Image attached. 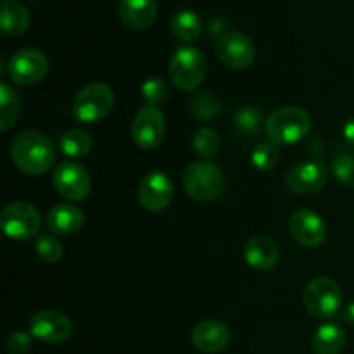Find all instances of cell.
Returning a JSON list of instances; mask_svg holds the SVG:
<instances>
[{
  "label": "cell",
  "mask_w": 354,
  "mask_h": 354,
  "mask_svg": "<svg viewBox=\"0 0 354 354\" xmlns=\"http://www.w3.org/2000/svg\"><path fill=\"white\" fill-rule=\"evenodd\" d=\"M290 235L297 244L315 249L327 239V225L324 218L311 209H301L292 214L289 221Z\"/></svg>",
  "instance_id": "obj_15"
},
{
  "label": "cell",
  "mask_w": 354,
  "mask_h": 354,
  "mask_svg": "<svg viewBox=\"0 0 354 354\" xmlns=\"http://www.w3.org/2000/svg\"><path fill=\"white\" fill-rule=\"evenodd\" d=\"M85 223V214L73 204H57L47 214V227L55 235H73Z\"/></svg>",
  "instance_id": "obj_19"
},
{
  "label": "cell",
  "mask_w": 354,
  "mask_h": 354,
  "mask_svg": "<svg viewBox=\"0 0 354 354\" xmlns=\"http://www.w3.org/2000/svg\"><path fill=\"white\" fill-rule=\"evenodd\" d=\"M342 135H344V138L349 142V144L354 145V118L344 124V128H342Z\"/></svg>",
  "instance_id": "obj_33"
},
{
  "label": "cell",
  "mask_w": 354,
  "mask_h": 354,
  "mask_svg": "<svg viewBox=\"0 0 354 354\" xmlns=\"http://www.w3.org/2000/svg\"><path fill=\"white\" fill-rule=\"evenodd\" d=\"M303 303L308 313L320 320H327L337 315L342 306V290L335 280L318 277L311 280L303 294Z\"/></svg>",
  "instance_id": "obj_6"
},
{
  "label": "cell",
  "mask_w": 354,
  "mask_h": 354,
  "mask_svg": "<svg viewBox=\"0 0 354 354\" xmlns=\"http://www.w3.org/2000/svg\"><path fill=\"white\" fill-rule=\"evenodd\" d=\"M220 135L216 130L209 127H203L194 133L192 138V147L199 158L209 159L218 154L220 151Z\"/></svg>",
  "instance_id": "obj_25"
},
{
  "label": "cell",
  "mask_w": 354,
  "mask_h": 354,
  "mask_svg": "<svg viewBox=\"0 0 354 354\" xmlns=\"http://www.w3.org/2000/svg\"><path fill=\"white\" fill-rule=\"evenodd\" d=\"M92 137L85 130H80V128L68 130L59 140V149L68 158H83V156L92 151Z\"/></svg>",
  "instance_id": "obj_24"
},
{
  "label": "cell",
  "mask_w": 354,
  "mask_h": 354,
  "mask_svg": "<svg viewBox=\"0 0 354 354\" xmlns=\"http://www.w3.org/2000/svg\"><path fill=\"white\" fill-rule=\"evenodd\" d=\"M313 121L304 109L296 106L273 111L265 123L266 137L275 145H292L310 135Z\"/></svg>",
  "instance_id": "obj_2"
},
{
  "label": "cell",
  "mask_w": 354,
  "mask_h": 354,
  "mask_svg": "<svg viewBox=\"0 0 354 354\" xmlns=\"http://www.w3.org/2000/svg\"><path fill=\"white\" fill-rule=\"evenodd\" d=\"M251 161L254 165V168L259 169V171H272L277 166V162H279L277 145L272 144V142H263V144H259L252 151Z\"/></svg>",
  "instance_id": "obj_29"
},
{
  "label": "cell",
  "mask_w": 354,
  "mask_h": 354,
  "mask_svg": "<svg viewBox=\"0 0 354 354\" xmlns=\"http://www.w3.org/2000/svg\"><path fill=\"white\" fill-rule=\"evenodd\" d=\"M175 187L168 175L161 171H152L138 185V203L145 211L159 213L171 204Z\"/></svg>",
  "instance_id": "obj_14"
},
{
  "label": "cell",
  "mask_w": 354,
  "mask_h": 354,
  "mask_svg": "<svg viewBox=\"0 0 354 354\" xmlns=\"http://www.w3.org/2000/svg\"><path fill=\"white\" fill-rule=\"evenodd\" d=\"M54 187L61 197L78 203L88 197L92 182L85 166L75 161H64L55 168Z\"/></svg>",
  "instance_id": "obj_11"
},
{
  "label": "cell",
  "mask_w": 354,
  "mask_h": 354,
  "mask_svg": "<svg viewBox=\"0 0 354 354\" xmlns=\"http://www.w3.org/2000/svg\"><path fill=\"white\" fill-rule=\"evenodd\" d=\"M234 121H235V127H237V130L241 131V133L256 135L263 123L261 111L256 109V107L252 106L241 107V109L235 113Z\"/></svg>",
  "instance_id": "obj_27"
},
{
  "label": "cell",
  "mask_w": 354,
  "mask_h": 354,
  "mask_svg": "<svg viewBox=\"0 0 354 354\" xmlns=\"http://www.w3.org/2000/svg\"><path fill=\"white\" fill-rule=\"evenodd\" d=\"M346 332L337 324H325L315 332L313 351L317 354H341L346 346Z\"/></svg>",
  "instance_id": "obj_21"
},
{
  "label": "cell",
  "mask_w": 354,
  "mask_h": 354,
  "mask_svg": "<svg viewBox=\"0 0 354 354\" xmlns=\"http://www.w3.org/2000/svg\"><path fill=\"white\" fill-rule=\"evenodd\" d=\"M9 354H28L31 351V337L26 332H14L7 341Z\"/></svg>",
  "instance_id": "obj_32"
},
{
  "label": "cell",
  "mask_w": 354,
  "mask_h": 354,
  "mask_svg": "<svg viewBox=\"0 0 354 354\" xmlns=\"http://www.w3.org/2000/svg\"><path fill=\"white\" fill-rule=\"evenodd\" d=\"M207 73L206 55L196 47H182L169 61L168 75L173 85L180 90L197 88L204 82Z\"/></svg>",
  "instance_id": "obj_5"
},
{
  "label": "cell",
  "mask_w": 354,
  "mask_h": 354,
  "mask_svg": "<svg viewBox=\"0 0 354 354\" xmlns=\"http://www.w3.org/2000/svg\"><path fill=\"white\" fill-rule=\"evenodd\" d=\"M21 113V100L9 83L0 85V130L7 131L16 124Z\"/></svg>",
  "instance_id": "obj_23"
},
{
  "label": "cell",
  "mask_w": 354,
  "mask_h": 354,
  "mask_svg": "<svg viewBox=\"0 0 354 354\" xmlns=\"http://www.w3.org/2000/svg\"><path fill=\"white\" fill-rule=\"evenodd\" d=\"M142 95H144L147 106H159L161 102H165L168 97V86H166L165 80L158 78V76L145 80L142 85Z\"/></svg>",
  "instance_id": "obj_30"
},
{
  "label": "cell",
  "mask_w": 354,
  "mask_h": 354,
  "mask_svg": "<svg viewBox=\"0 0 354 354\" xmlns=\"http://www.w3.org/2000/svg\"><path fill=\"white\" fill-rule=\"evenodd\" d=\"M328 178V169L322 161L299 162L286 175V187L297 196L320 192Z\"/></svg>",
  "instance_id": "obj_13"
},
{
  "label": "cell",
  "mask_w": 354,
  "mask_h": 354,
  "mask_svg": "<svg viewBox=\"0 0 354 354\" xmlns=\"http://www.w3.org/2000/svg\"><path fill=\"white\" fill-rule=\"evenodd\" d=\"M216 55L227 68L245 69L254 62V41L242 31H227L218 38Z\"/></svg>",
  "instance_id": "obj_9"
},
{
  "label": "cell",
  "mask_w": 354,
  "mask_h": 354,
  "mask_svg": "<svg viewBox=\"0 0 354 354\" xmlns=\"http://www.w3.org/2000/svg\"><path fill=\"white\" fill-rule=\"evenodd\" d=\"M35 249H37L38 258L44 263H48V265H55V263L61 261L62 258V244L54 237V235H40V237L37 239Z\"/></svg>",
  "instance_id": "obj_28"
},
{
  "label": "cell",
  "mask_w": 354,
  "mask_h": 354,
  "mask_svg": "<svg viewBox=\"0 0 354 354\" xmlns=\"http://www.w3.org/2000/svg\"><path fill=\"white\" fill-rule=\"evenodd\" d=\"M166 133V120L158 106H145L135 114L131 124V138L140 149L151 151L162 142Z\"/></svg>",
  "instance_id": "obj_10"
},
{
  "label": "cell",
  "mask_w": 354,
  "mask_h": 354,
  "mask_svg": "<svg viewBox=\"0 0 354 354\" xmlns=\"http://www.w3.org/2000/svg\"><path fill=\"white\" fill-rule=\"evenodd\" d=\"M121 23L133 31L147 30L158 17V0H120Z\"/></svg>",
  "instance_id": "obj_18"
},
{
  "label": "cell",
  "mask_w": 354,
  "mask_h": 354,
  "mask_svg": "<svg viewBox=\"0 0 354 354\" xmlns=\"http://www.w3.org/2000/svg\"><path fill=\"white\" fill-rule=\"evenodd\" d=\"M30 334L45 344H61L71 337L73 324L61 311L44 310L31 317Z\"/></svg>",
  "instance_id": "obj_12"
},
{
  "label": "cell",
  "mask_w": 354,
  "mask_h": 354,
  "mask_svg": "<svg viewBox=\"0 0 354 354\" xmlns=\"http://www.w3.org/2000/svg\"><path fill=\"white\" fill-rule=\"evenodd\" d=\"M3 234L14 241H28L41 228V218L37 207L30 203H12L0 214Z\"/></svg>",
  "instance_id": "obj_7"
},
{
  "label": "cell",
  "mask_w": 354,
  "mask_h": 354,
  "mask_svg": "<svg viewBox=\"0 0 354 354\" xmlns=\"http://www.w3.org/2000/svg\"><path fill=\"white\" fill-rule=\"evenodd\" d=\"M244 258L245 263L254 270L268 272L280 263L279 244L268 235H256L245 244Z\"/></svg>",
  "instance_id": "obj_17"
},
{
  "label": "cell",
  "mask_w": 354,
  "mask_h": 354,
  "mask_svg": "<svg viewBox=\"0 0 354 354\" xmlns=\"http://www.w3.org/2000/svg\"><path fill=\"white\" fill-rule=\"evenodd\" d=\"M10 156L14 165L24 175L40 176L54 166L55 147L40 131L24 130L14 138Z\"/></svg>",
  "instance_id": "obj_1"
},
{
  "label": "cell",
  "mask_w": 354,
  "mask_h": 354,
  "mask_svg": "<svg viewBox=\"0 0 354 354\" xmlns=\"http://www.w3.org/2000/svg\"><path fill=\"white\" fill-rule=\"evenodd\" d=\"M114 106V92L102 82H92L83 86L73 102V114L82 123H99Z\"/></svg>",
  "instance_id": "obj_4"
},
{
  "label": "cell",
  "mask_w": 354,
  "mask_h": 354,
  "mask_svg": "<svg viewBox=\"0 0 354 354\" xmlns=\"http://www.w3.org/2000/svg\"><path fill=\"white\" fill-rule=\"evenodd\" d=\"M192 114L199 120H214L220 114L221 107L216 97L211 92H199L190 102Z\"/></svg>",
  "instance_id": "obj_26"
},
{
  "label": "cell",
  "mask_w": 354,
  "mask_h": 354,
  "mask_svg": "<svg viewBox=\"0 0 354 354\" xmlns=\"http://www.w3.org/2000/svg\"><path fill=\"white\" fill-rule=\"evenodd\" d=\"M332 171L339 183L354 189V158L351 156H337L332 162Z\"/></svg>",
  "instance_id": "obj_31"
},
{
  "label": "cell",
  "mask_w": 354,
  "mask_h": 354,
  "mask_svg": "<svg viewBox=\"0 0 354 354\" xmlns=\"http://www.w3.org/2000/svg\"><path fill=\"white\" fill-rule=\"evenodd\" d=\"M194 348L199 349L201 353L216 354L228 348L232 341V332L223 322L220 320H203L194 327L192 335H190Z\"/></svg>",
  "instance_id": "obj_16"
},
{
  "label": "cell",
  "mask_w": 354,
  "mask_h": 354,
  "mask_svg": "<svg viewBox=\"0 0 354 354\" xmlns=\"http://www.w3.org/2000/svg\"><path fill=\"white\" fill-rule=\"evenodd\" d=\"M183 189L199 203H211L218 199L225 189V178L221 169L214 162H192L183 171Z\"/></svg>",
  "instance_id": "obj_3"
},
{
  "label": "cell",
  "mask_w": 354,
  "mask_h": 354,
  "mask_svg": "<svg viewBox=\"0 0 354 354\" xmlns=\"http://www.w3.org/2000/svg\"><path fill=\"white\" fill-rule=\"evenodd\" d=\"M344 320L348 322L349 325H353V327H354V301H353V303H349L348 306H346Z\"/></svg>",
  "instance_id": "obj_34"
},
{
  "label": "cell",
  "mask_w": 354,
  "mask_h": 354,
  "mask_svg": "<svg viewBox=\"0 0 354 354\" xmlns=\"http://www.w3.org/2000/svg\"><path fill=\"white\" fill-rule=\"evenodd\" d=\"M30 10L17 0H2L0 2V28L9 37L23 35L30 28Z\"/></svg>",
  "instance_id": "obj_20"
},
{
  "label": "cell",
  "mask_w": 354,
  "mask_h": 354,
  "mask_svg": "<svg viewBox=\"0 0 354 354\" xmlns=\"http://www.w3.org/2000/svg\"><path fill=\"white\" fill-rule=\"evenodd\" d=\"M171 31L178 40L196 41L203 33V21L194 10H178L171 19Z\"/></svg>",
  "instance_id": "obj_22"
},
{
  "label": "cell",
  "mask_w": 354,
  "mask_h": 354,
  "mask_svg": "<svg viewBox=\"0 0 354 354\" xmlns=\"http://www.w3.org/2000/svg\"><path fill=\"white\" fill-rule=\"evenodd\" d=\"M48 71V59L38 48H21L10 57L7 73L10 82L19 86H33L45 78Z\"/></svg>",
  "instance_id": "obj_8"
}]
</instances>
